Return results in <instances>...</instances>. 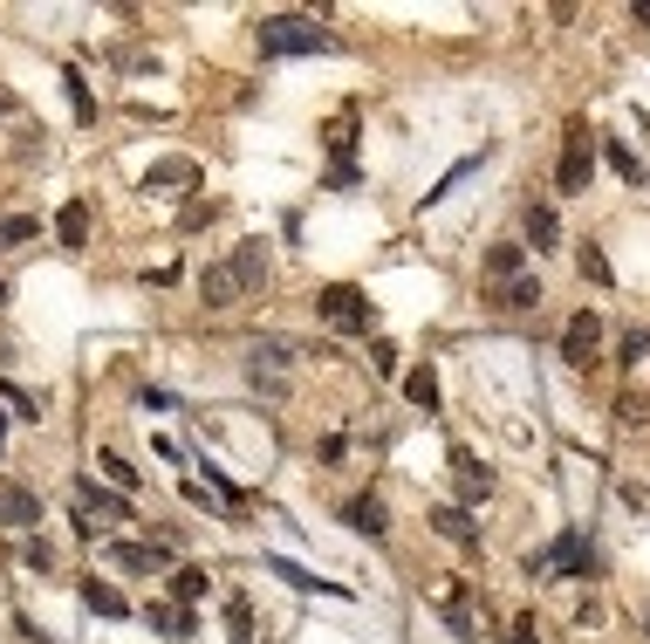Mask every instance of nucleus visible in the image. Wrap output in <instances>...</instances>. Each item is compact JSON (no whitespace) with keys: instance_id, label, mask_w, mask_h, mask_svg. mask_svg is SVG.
<instances>
[{"instance_id":"5","label":"nucleus","mask_w":650,"mask_h":644,"mask_svg":"<svg viewBox=\"0 0 650 644\" xmlns=\"http://www.w3.org/2000/svg\"><path fill=\"white\" fill-rule=\"evenodd\" d=\"M199 295H206V309H240L254 289H247V274H240V261L226 254V261H213L206 274H199Z\"/></svg>"},{"instance_id":"15","label":"nucleus","mask_w":650,"mask_h":644,"mask_svg":"<svg viewBox=\"0 0 650 644\" xmlns=\"http://www.w3.org/2000/svg\"><path fill=\"white\" fill-rule=\"evenodd\" d=\"M267 576H281V583H288V590H322V596H343L336 583H322V576H308L302 562H288V555H267Z\"/></svg>"},{"instance_id":"25","label":"nucleus","mask_w":650,"mask_h":644,"mask_svg":"<svg viewBox=\"0 0 650 644\" xmlns=\"http://www.w3.org/2000/svg\"><path fill=\"white\" fill-rule=\"evenodd\" d=\"M199 596H206V576H199V570H172V603H179V611H192Z\"/></svg>"},{"instance_id":"27","label":"nucleus","mask_w":650,"mask_h":644,"mask_svg":"<svg viewBox=\"0 0 650 644\" xmlns=\"http://www.w3.org/2000/svg\"><path fill=\"white\" fill-rule=\"evenodd\" d=\"M42 233V220H28V213H8L0 220V248H21V240H34Z\"/></svg>"},{"instance_id":"17","label":"nucleus","mask_w":650,"mask_h":644,"mask_svg":"<svg viewBox=\"0 0 650 644\" xmlns=\"http://www.w3.org/2000/svg\"><path fill=\"white\" fill-rule=\"evenodd\" d=\"M520 268H527V248H486V281H494V289L520 281Z\"/></svg>"},{"instance_id":"16","label":"nucleus","mask_w":650,"mask_h":644,"mask_svg":"<svg viewBox=\"0 0 650 644\" xmlns=\"http://www.w3.org/2000/svg\"><path fill=\"white\" fill-rule=\"evenodd\" d=\"M144 617H151V631H158V637H172V644H185V637H192V611H179V603H151Z\"/></svg>"},{"instance_id":"28","label":"nucleus","mask_w":650,"mask_h":644,"mask_svg":"<svg viewBox=\"0 0 650 644\" xmlns=\"http://www.w3.org/2000/svg\"><path fill=\"white\" fill-rule=\"evenodd\" d=\"M62 90H69L75 117H83V124H90V117H97V103H90V83H83V76H75V69H62Z\"/></svg>"},{"instance_id":"30","label":"nucleus","mask_w":650,"mask_h":644,"mask_svg":"<svg viewBox=\"0 0 650 644\" xmlns=\"http://www.w3.org/2000/svg\"><path fill=\"white\" fill-rule=\"evenodd\" d=\"M226 624H233V644H254V617H247V603H226Z\"/></svg>"},{"instance_id":"4","label":"nucleus","mask_w":650,"mask_h":644,"mask_svg":"<svg viewBox=\"0 0 650 644\" xmlns=\"http://www.w3.org/2000/svg\"><path fill=\"white\" fill-rule=\"evenodd\" d=\"M589 172H596V144H589V131L582 124H568V138H561V165H555V185L576 199V192H589Z\"/></svg>"},{"instance_id":"1","label":"nucleus","mask_w":650,"mask_h":644,"mask_svg":"<svg viewBox=\"0 0 650 644\" xmlns=\"http://www.w3.org/2000/svg\"><path fill=\"white\" fill-rule=\"evenodd\" d=\"M527 576L589 583V576H596V542H589V529H561L548 549H535V555H527Z\"/></svg>"},{"instance_id":"18","label":"nucleus","mask_w":650,"mask_h":644,"mask_svg":"<svg viewBox=\"0 0 650 644\" xmlns=\"http://www.w3.org/2000/svg\"><path fill=\"white\" fill-rule=\"evenodd\" d=\"M561 240V220H555V207H527V248L535 254H548Z\"/></svg>"},{"instance_id":"6","label":"nucleus","mask_w":650,"mask_h":644,"mask_svg":"<svg viewBox=\"0 0 650 644\" xmlns=\"http://www.w3.org/2000/svg\"><path fill=\"white\" fill-rule=\"evenodd\" d=\"M596 350H602V315H596V309H576V315H568V330H561V356H568L576 371H589Z\"/></svg>"},{"instance_id":"7","label":"nucleus","mask_w":650,"mask_h":644,"mask_svg":"<svg viewBox=\"0 0 650 644\" xmlns=\"http://www.w3.org/2000/svg\"><path fill=\"white\" fill-rule=\"evenodd\" d=\"M431 529L453 542V549H479V521H473V507H459V501H445V507H431Z\"/></svg>"},{"instance_id":"34","label":"nucleus","mask_w":650,"mask_h":644,"mask_svg":"<svg viewBox=\"0 0 650 644\" xmlns=\"http://www.w3.org/2000/svg\"><path fill=\"white\" fill-rule=\"evenodd\" d=\"M643 356H650V330H630L623 336V364H643Z\"/></svg>"},{"instance_id":"36","label":"nucleus","mask_w":650,"mask_h":644,"mask_svg":"<svg viewBox=\"0 0 650 644\" xmlns=\"http://www.w3.org/2000/svg\"><path fill=\"white\" fill-rule=\"evenodd\" d=\"M370 364H377L384 378H397V350H390V343H377V350H370Z\"/></svg>"},{"instance_id":"40","label":"nucleus","mask_w":650,"mask_h":644,"mask_svg":"<svg viewBox=\"0 0 650 644\" xmlns=\"http://www.w3.org/2000/svg\"><path fill=\"white\" fill-rule=\"evenodd\" d=\"M0 439H8V419H0Z\"/></svg>"},{"instance_id":"20","label":"nucleus","mask_w":650,"mask_h":644,"mask_svg":"<svg viewBox=\"0 0 650 644\" xmlns=\"http://www.w3.org/2000/svg\"><path fill=\"white\" fill-rule=\"evenodd\" d=\"M233 261H240V274H247V289L261 295V289H267V248H261V240H240Z\"/></svg>"},{"instance_id":"38","label":"nucleus","mask_w":650,"mask_h":644,"mask_svg":"<svg viewBox=\"0 0 650 644\" xmlns=\"http://www.w3.org/2000/svg\"><path fill=\"white\" fill-rule=\"evenodd\" d=\"M630 14H637V28H650V8H630Z\"/></svg>"},{"instance_id":"21","label":"nucleus","mask_w":650,"mask_h":644,"mask_svg":"<svg viewBox=\"0 0 650 644\" xmlns=\"http://www.w3.org/2000/svg\"><path fill=\"white\" fill-rule=\"evenodd\" d=\"M83 603H90L97 617H131V603H124V590H110V583H97V576L83 583Z\"/></svg>"},{"instance_id":"26","label":"nucleus","mask_w":650,"mask_h":644,"mask_svg":"<svg viewBox=\"0 0 650 644\" xmlns=\"http://www.w3.org/2000/svg\"><path fill=\"white\" fill-rule=\"evenodd\" d=\"M541 302V281L535 274H520V281H507V289H500V309H535Z\"/></svg>"},{"instance_id":"31","label":"nucleus","mask_w":650,"mask_h":644,"mask_svg":"<svg viewBox=\"0 0 650 644\" xmlns=\"http://www.w3.org/2000/svg\"><path fill=\"white\" fill-rule=\"evenodd\" d=\"M349 144H356V117H336V124H329V151L349 158Z\"/></svg>"},{"instance_id":"8","label":"nucleus","mask_w":650,"mask_h":644,"mask_svg":"<svg viewBox=\"0 0 650 644\" xmlns=\"http://www.w3.org/2000/svg\"><path fill=\"white\" fill-rule=\"evenodd\" d=\"M75 501H83V529H97V521H131V501H124V494H103L97 480H83Z\"/></svg>"},{"instance_id":"2","label":"nucleus","mask_w":650,"mask_h":644,"mask_svg":"<svg viewBox=\"0 0 650 644\" xmlns=\"http://www.w3.org/2000/svg\"><path fill=\"white\" fill-rule=\"evenodd\" d=\"M254 42H261V56L274 62V56H315V49H329V34L315 28V14H267V21L254 28Z\"/></svg>"},{"instance_id":"23","label":"nucleus","mask_w":650,"mask_h":644,"mask_svg":"<svg viewBox=\"0 0 650 644\" xmlns=\"http://www.w3.org/2000/svg\"><path fill=\"white\" fill-rule=\"evenodd\" d=\"M97 466H103V473H110V480H116V494H124V501H131V494H138V466H131V460H124V453H97Z\"/></svg>"},{"instance_id":"14","label":"nucleus","mask_w":650,"mask_h":644,"mask_svg":"<svg viewBox=\"0 0 650 644\" xmlns=\"http://www.w3.org/2000/svg\"><path fill=\"white\" fill-rule=\"evenodd\" d=\"M165 185H199V165L192 158H158V165L144 172V192H165Z\"/></svg>"},{"instance_id":"29","label":"nucleus","mask_w":650,"mask_h":644,"mask_svg":"<svg viewBox=\"0 0 650 644\" xmlns=\"http://www.w3.org/2000/svg\"><path fill=\"white\" fill-rule=\"evenodd\" d=\"M466 172H479V158H459V165H453V172H445V179H438V185L425 192V207H438V199H445V192H453V185H459Z\"/></svg>"},{"instance_id":"9","label":"nucleus","mask_w":650,"mask_h":644,"mask_svg":"<svg viewBox=\"0 0 650 644\" xmlns=\"http://www.w3.org/2000/svg\"><path fill=\"white\" fill-rule=\"evenodd\" d=\"M103 555L116 562V570H138V576H144V570H151V576L165 570V542H110Z\"/></svg>"},{"instance_id":"37","label":"nucleus","mask_w":650,"mask_h":644,"mask_svg":"<svg viewBox=\"0 0 650 644\" xmlns=\"http://www.w3.org/2000/svg\"><path fill=\"white\" fill-rule=\"evenodd\" d=\"M14 110H21V97H14V90H0V117H14Z\"/></svg>"},{"instance_id":"12","label":"nucleus","mask_w":650,"mask_h":644,"mask_svg":"<svg viewBox=\"0 0 650 644\" xmlns=\"http://www.w3.org/2000/svg\"><path fill=\"white\" fill-rule=\"evenodd\" d=\"M55 240L62 248H90V199H69L55 213Z\"/></svg>"},{"instance_id":"13","label":"nucleus","mask_w":650,"mask_h":644,"mask_svg":"<svg viewBox=\"0 0 650 644\" xmlns=\"http://www.w3.org/2000/svg\"><path fill=\"white\" fill-rule=\"evenodd\" d=\"M453 466H459V507H473V501L494 494V473H486L473 453H453Z\"/></svg>"},{"instance_id":"22","label":"nucleus","mask_w":650,"mask_h":644,"mask_svg":"<svg viewBox=\"0 0 650 644\" xmlns=\"http://www.w3.org/2000/svg\"><path fill=\"white\" fill-rule=\"evenodd\" d=\"M576 268L596 281V289H609V281H617V268H609V254L596 248V240H582V248H576Z\"/></svg>"},{"instance_id":"11","label":"nucleus","mask_w":650,"mask_h":644,"mask_svg":"<svg viewBox=\"0 0 650 644\" xmlns=\"http://www.w3.org/2000/svg\"><path fill=\"white\" fill-rule=\"evenodd\" d=\"M343 521H349L356 535H370V542H377V535L390 529V514H384V501H377V494H356V501L343 507Z\"/></svg>"},{"instance_id":"39","label":"nucleus","mask_w":650,"mask_h":644,"mask_svg":"<svg viewBox=\"0 0 650 644\" xmlns=\"http://www.w3.org/2000/svg\"><path fill=\"white\" fill-rule=\"evenodd\" d=\"M0 302H8V281H0Z\"/></svg>"},{"instance_id":"35","label":"nucleus","mask_w":650,"mask_h":644,"mask_svg":"<svg viewBox=\"0 0 650 644\" xmlns=\"http://www.w3.org/2000/svg\"><path fill=\"white\" fill-rule=\"evenodd\" d=\"M507 644H541V624L535 617H514V637Z\"/></svg>"},{"instance_id":"24","label":"nucleus","mask_w":650,"mask_h":644,"mask_svg":"<svg viewBox=\"0 0 650 644\" xmlns=\"http://www.w3.org/2000/svg\"><path fill=\"white\" fill-rule=\"evenodd\" d=\"M602 158H609V165H617L630 185H643V165H637V151H630L623 138H602Z\"/></svg>"},{"instance_id":"32","label":"nucleus","mask_w":650,"mask_h":644,"mask_svg":"<svg viewBox=\"0 0 650 644\" xmlns=\"http://www.w3.org/2000/svg\"><path fill=\"white\" fill-rule=\"evenodd\" d=\"M0 398H8V405H14V419H42V405H34V398H28L21 384H0Z\"/></svg>"},{"instance_id":"19","label":"nucleus","mask_w":650,"mask_h":644,"mask_svg":"<svg viewBox=\"0 0 650 644\" xmlns=\"http://www.w3.org/2000/svg\"><path fill=\"white\" fill-rule=\"evenodd\" d=\"M404 398H412L418 412H438V371L418 364V371H404Z\"/></svg>"},{"instance_id":"3","label":"nucleus","mask_w":650,"mask_h":644,"mask_svg":"<svg viewBox=\"0 0 650 644\" xmlns=\"http://www.w3.org/2000/svg\"><path fill=\"white\" fill-rule=\"evenodd\" d=\"M315 315L329 322V330H343V336H370V295L349 289V281H329V289L315 295Z\"/></svg>"},{"instance_id":"10","label":"nucleus","mask_w":650,"mask_h":644,"mask_svg":"<svg viewBox=\"0 0 650 644\" xmlns=\"http://www.w3.org/2000/svg\"><path fill=\"white\" fill-rule=\"evenodd\" d=\"M0 521H8V529H34V521H42V501H34V487H0Z\"/></svg>"},{"instance_id":"33","label":"nucleus","mask_w":650,"mask_h":644,"mask_svg":"<svg viewBox=\"0 0 650 644\" xmlns=\"http://www.w3.org/2000/svg\"><path fill=\"white\" fill-rule=\"evenodd\" d=\"M21 562H28V570H42V576H49V562H55V555H49V542H34V535H28V542H21Z\"/></svg>"}]
</instances>
